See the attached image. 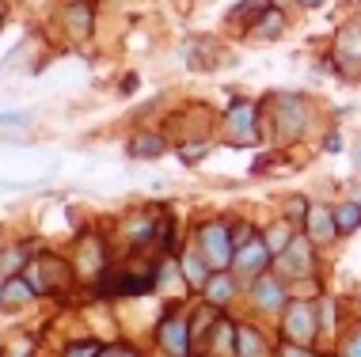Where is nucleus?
Wrapping results in <instances>:
<instances>
[{
	"label": "nucleus",
	"mask_w": 361,
	"mask_h": 357,
	"mask_svg": "<svg viewBox=\"0 0 361 357\" xmlns=\"http://www.w3.org/2000/svg\"><path fill=\"white\" fill-rule=\"evenodd\" d=\"M198 251L209 263V270H228L232 258H236V247H232V232L221 220H209V225L198 228Z\"/></svg>",
	"instance_id": "1"
},
{
	"label": "nucleus",
	"mask_w": 361,
	"mask_h": 357,
	"mask_svg": "<svg viewBox=\"0 0 361 357\" xmlns=\"http://www.w3.org/2000/svg\"><path fill=\"white\" fill-rule=\"evenodd\" d=\"M259 107L255 103H247V99H240V103H232V111L224 114V141L228 144H236V149H247V144H255L259 141Z\"/></svg>",
	"instance_id": "2"
},
{
	"label": "nucleus",
	"mask_w": 361,
	"mask_h": 357,
	"mask_svg": "<svg viewBox=\"0 0 361 357\" xmlns=\"http://www.w3.org/2000/svg\"><path fill=\"white\" fill-rule=\"evenodd\" d=\"M316 331H319V315H316V308L305 304V301L286 304V320H281V334H286L289 342H297V346H312V339H316Z\"/></svg>",
	"instance_id": "3"
},
{
	"label": "nucleus",
	"mask_w": 361,
	"mask_h": 357,
	"mask_svg": "<svg viewBox=\"0 0 361 357\" xmlns=\"http://www.w3.org/2000/svg\"><path fill=\"white\" fill-rule=\"evenodd\" d=\"M270 247H267V239L262 236H251L247 244H240L236 247V258H232V266H236V274L243 277H259V274H267V263H270Z\"/></svg>",
	"instance_id": "4"
},
{
	"label": "nucleus",
	"mask_w": 361,
	"mask_h": 357,
	"mask_svg": "<svg viewBox=\"0 0 361 357\" xmlns=\"http://www.w3.org/2000/svg\"><path fill=\"white\" fill-rule=\"evenodd\" d=\"M156 339H160V346H164V353H168V357H187L190 342H194V331H190L187 320L164 315V323L156 327Z\"/></svg>",
	"instance_id": "5"
},
{
	"label": "nucleus",
	"mask_w": 361,
	"mask_h": 357,
	"mask_svg": "<svg viewBox=\"0 0 361 357\" xmlns=\"http://www.w3.org/2000/svg\"><path fill=\"white\" fill-rule=\"evenodd\" d=\"M274 111H278V114H274V122H278V130L286 133V137H297V133L305 130V122H308V107L297 99V95H281Z\"/></svg>",
	"instance_id": "6"
},
{
	"label": "nucleus",
	"mask_w": 361,
	"mask_h": 357,
	"mask_svg": "<svg viewBox=\"0 0 361 357\" xmlns=\"http://www.w3.org/2000/svg\"><path fill=\"white\" fill-rule=\"evenodd\" d=\"M255 304L262 308V312H281V308L289 304V293H286V285L278 282L274 274H259L255 277Z\"/></svg>",
	"instance_id": "7"
},
{
	"label": "nucleus",
	"mask_w": 361,
	"mask_h": 357,
	"mask_svg": "<svg viewBox=\"0 0 361 357\" xmlns=\"http://www.w3.org/2000/svg\"><path fill=\"white\" fill-rule=\"evenodd\" d=\"M305 228H308V239H312V244H331V239L338 236V225H335V209H324V206H308Z\"/></svg>",
	"instance_id": "8"
},
{
	"label": "nucleus",
	"mask_w": 361,
	"mask_h": 357,
	"mask_svg": "<svg viewBox=\"0 0 361 357\" xmlns=\"http://www.w3.org/2000/svg\"><path fill=\"white\" fill-rule=\"evenodd\" d=\"M312 239H300V236H293V244L281 251L278 255V263H286L293 274L297 277H305V274H312V270H316V258H312Z\"/></svg>",
	"instance_id": "9"
},
{
	"label": "nucleus",
	"mask_w": 361,
	"mask_h": 357,
	"mask_svg": "<svg viewBox=\"0 0 361 357\" xmlns=\"http://www.w3.org/2000/svg\"><path fill=\"white\" fill-rule=\"evenodd\" d=\"M35 293H38L35 282H27L23 274H8V277H4V289H0V308L23 304V301H31Z\"/></svg>",
	"instance_id": "10"
},
{
	"label": "nucleus",
	"mask_w": 361,
	"mask_h": 357,
	"mask_svg": "<svg viewBox=\"0 0 361 357\" xmlns=\"http://www.w3.org/2000/svg\"><path fill=\"white\" fill-rule=\"evenodd\" d=\"M232 296H236V277H232L228 270H217V274L206 282V301H209L213 308H224Z\"/></svg>",
	"instance_id": "11"
},
{
	"label": "nucleus",
	"mask_w": 361,
	"mask_h": 357,
	"mask_svg": "<svg viewBox=\"0 0 361 357\" xmlns=\"http://www.w3.org/2000/svg\"><path fill=\"white\" fill-rule=\"evenodd\" d=\"M262 353H267V334H259L255 327H236L232 357H262Z\"/></svg>",
	"instance_id": "12"
},
{
	"label": "nucleus",
	"mask_w": 361,
	"mask_h": 357,
	"mask_svg": "<svg viewBox=\"0 0 361 357\" xmlns=\"http://www.w3.org/2000/svg\"><path fill=\"white\" fill-rule=\"evenodd\" d=\"M61 19H65V35L69 38H87L92 35V8L87 4H69L61 12Z\"/></svg>",
	"instance_id": "13"
},
{
	"label": "nucleus",
	"mask_w": 361,
	"mask_h": 357,
	"mask_svg": "<svg viewBox=\"0 0 361 357\" xmlns=\"http://www.w3.org/2000/svg\"><path fill=\"white\" fill-rule=\"evenodd\" d=\"M247 31H251V35H259V38H278L281 31H286V12L270 4L267 12H262V15L255 19V23L247 27Z\"/></svg>",
	"instance_id": "14"
},
{
	"label": "nucleus",
	"mask_w": 361,
	"mask_h": 357,
	"mask_svg": "<svg viewBox=\"0 0 361 357\" xmlns=\"http://www.w3.org/2000/svg\"><path fill=\"white\" fill-rule=\"evenodd\" d=\"M164 137H156V133H133L130 137V156L137 160H152V156H164Z\"/></svg>",
	"instance_id": "15"
},
{
	"label": "nucleus",
	"mask_w": 361,
	"mask_h": 357,
	"mask_svg": "<svg viewBox=\"0 0 361 357\" xmlns=\"http://www.w3.org/2000/svg\"><path fill=\"white\" fill-rule=\"evenodd\" d=\"M335 225H338V236H350V232L361 225V206H357V198H354V201H343V206L335 209Z\"/></svg>",
	"instance_id": "16"
},
{
	"label": "nucleus",
	"mask_w": 361,
	"mask_h": 357,
	"mask_svg": "<svg viewBox=\"0 0 361 357\" xmlns=\"http://www.w3.org/2000/svg\"><path fill=\"white\" fill-rule=\"evenodd\" d=\"M267 247H270V255H281V251H286L289 244H293V220H286V225H274V228H267Z\"/></svg>",
	"instance_id": "17"
},
{
	"label": "nucleus",
	"mask_w": 361,
	"mask_h": 357,
	"mask_svg": "<svg viewBox=\"0 0 361 357\" xmlns=\"http://www.w3.org/2000/svg\"><path fill=\"white\" fill-rule=\"evenodd\" d=\"M206 270H209V263L202 258V251H198V255H183V274H187L190 285H202V289H206V282H209Z\"/></svg>",
	"instance_id": "18"
},
{
	"label": "nucleus",
	"mask_w": 361,
	"mask_h": 357,
	"mask_svg": "<svg viewBox=\"0 0 361 357\" xmlns=\"http://www.w3.org/2000/svg\"><path fill=\"white\" fill-rule=\"evenodd\" d=\"M206 152H209V144H187V149H183V163H198Z\"/></svg>",
	"instance_id": "19"
},
{
	"label": "nucleus",
	"mask_w": 361,
	"mask_h": 357,
	"mask_svg": "<svg viewBox=\"0 0 361 357\" xmlns=\"http://www.w3.org/2000/svg\"><path fill=\"white\" fill-rule=\"evenodd\" d=\"M343 353H346V357H361V327H357V331H354V334H350V339H346Z\"/></svg>",
	"instance_id": "20"
},
{
	"label": "nucleus",
	"mask_w": 361,
	"mask_h": 357,
	"mask_svg": "<svg viewBox=\"0 0 361 357\" xmlns=\"http://www.w3.org/2000/svg\"><path fill=\"white\" fill-rule=\"evenodd\" d=\"M69 357H99V346H95V342H87V346H73Z\"/></svg>",
	"instance_id": "21"
},
{
	"label": "nucleus",
	"mask_w": 361,
	"mask_h": 357,
	"mask_svg": "<svg viewBox=\"0 0 361 357\" xmlns=\"http://www.w3.org/2000/svg\"><path fill=\"white\" fill-rule=\"evenodd\" d=\"M281 357H316V353H312L308 346H297V342H289L286 350H281Z\"/></svg>",
	"instance_id": "22"
},
{
	"label": "nucleus",
	"mask_w": 361,
	"mask_h": 357,
	"mask_svg": "<svg viewBox=\"0 0 361 357\" xmlns=\"http://www.w3.org/2000/svg\"><path fill=\"white\" fill-rule=\"evenodd\" d=\"M99 357H137L130 346H111V350H99Z\"/></svg>",
	"instance_id": "23"
},
{
	"label": "nucleus",
	"mask_w": 361,
	"mask_h": 357,
	"mask_svg": "<svg viewBox=\"0 0 361 357\" xmlns=\"http://www.w3.org/2000/svg\"><path fill=\"white\" fill-rule=\"evenodd\" d=\"M19 258H23V251H12V255H8V270H16Z\"/></svg>",
	"instance_id": "24"
},
{
	"label": "nucleus",
	"mask_w": 361,
	"mask_h": 357,
	"mask_svg": "<svg viewBox=\"0 0 361 357\" xmlns=\"http://www.w3.org/2000/svg\"><path fill=\"white\" fill-rule=\"evenodd\" d=\"M297 4H305V8H319L324 0H297Z\"/></svg>",
	"instance_id": "25"
},
{
	"label": "nucleus",
	"mask_w": 361,
	"mask_h": 357,
	"mask_svg": "<svg viewBox=\"0 0 361 357\" xmlns=\"http://www.w3.org/2000/svg\"><path fill=\"white\" fill-rule=\"evenodd\" d=\"M354 160H357V163H361V137H357V156H354Z\"/></svg>",
	"instance_id": "26"
},
{
	"label": "nucleus",
	"mask_w": 361,
	"mask_h": 357,
	"mask_svg": "<svg viewBox=\"0 0 361 357\" xmlns=\"http://www.w3.org/2000/svg\"><path fill=\"white\" fill-rule=\"evenodd\" d=\"M357 206H361V190H357Z\"/></svg>",
	"instance_id": "27"
},
{
	"label": "nucleus",
	"mask_w": 361,
	"mask_h": 357,
	"mask_svg": "<svg viewBox=\"0 0 361 357\" xmlns=\"http://www.w3.org/2000/svg\"><path fill=\"white\" fill-rule=\"evenodd\" d=\"M0 289H4V277H0Z\"/></svg>",
	"instance_id": "28"
}]
</instances>
